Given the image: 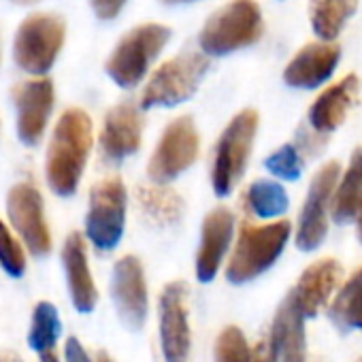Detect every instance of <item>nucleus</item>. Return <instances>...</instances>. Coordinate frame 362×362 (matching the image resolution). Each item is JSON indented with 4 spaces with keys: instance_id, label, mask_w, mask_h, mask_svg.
Returning <instances> with one entry per match:
<instances>
[{
    "instance_id": "1",
    "label": "nucleus",
    "mask_w": 362,
    "mask_h": 362,
    "mask_svg": "<svg viewBox=\"0 0 362 362\" xmlns=\"http://www.w3.org/2000/svg\"><path fill=\"white\" fill-rule=\"evenodd\" d=\"M92 149V119L83 109H66L47 147V184L58 197L75 194Z\"/></svg>"
},
{
    "instance_id": "2",
    "label": "nucleus",
    "mask_w": 362,
    "mask_h": 362,
    "mask_svg": "<svg viewBox=\"0 0 362 362\" xmlns=\"http://www.w3.org/2000/svg\"><path fill=\"white\" fill-rule=\"evenodd\" d=\"M290 235L292 224L288 220H277L262 226L247 220L241 222L239 237L226 267V279L235 286H241L269 271L286 250Z\"/></svg>"
},
{
    "instance_id": "3",
    "label": "nucleus",
    "mask_w": 362,
    "mask_h": 362,
    "mask_svg": "<svg viewBox=\"0 0 362 362\" xmlns=\"http://www.w3.org/2000/svg\"><path fill=\"white\" fill-rule=\"evenodd\" d=\"M262 37V11L256 0H230L203 26L199 43L207 56H226Z\"/></svg>"
},
{
    "instance_id": "4",
    "label": "nucleus",
    "mask_w": 362,
    "mask_h": 362,
    "mask_svg": "<svg viewBox=\"0 0 362 362\" xmlns=\"http://www.w3.org/2000/svg\"><path fill=\"white\" fill-rule=\"evenodd\" d=\"M258 122L260 119L254 109H243L220 134L211 166V186L218 197H228L241 179L254 147Z\"/></svg>"
},
{
    "instance_id": "5",
    "label": "nucleus",
    "mask_w": 362,
    "mask_h": 362,
    "mask_svg": "<svg viewBox=\"0 0 362 362\" xmlns=\"http://www.w3.org/2000/svg\"><path fill=\"white\" fill-rule=\"evenodd\" d=\"M207 69L209 60L199 52H186L166 60L149 77L141 96V109L175 107L186 103L199 90Z\"/></svg>"
},
{
    "instance_id": "6",
    "label": "nucleus",
    "mask_w": 362,
    "mask_h": 362,
    "mask_svg": "<svg viewBox=\"0 0 362 362\" xmlns=\"http://www.w3.org/2000/svg\"><path fill=\"white\" fill-rule=\"evenodd\" d=\"M170 39V30L162 24H143L132 28L115 45L113 54L107 60V73L119 88L139 86L151 62L160 56L164 45Z\"/></svg>"
},
{
    "instance_id": "7",
    "label": "nucleus",
    "mask_w": 362,
    "mask_h": 362,
    "mask_svg": "<svg viewBox=\"0 0 362 362\" xmlns=\"http://www.w3.org/2000/svg\"><path fill=\"white\" fill-rule=\"evenodd\" d=\"M64 35L66 26L58 16L35 13L26 18L20 24L13 43L16 64L30 75H45L64 45Z\"/></svg>"
},
{
    "instance_id": "8",
    "label": "nucleus",
    "mask_w": 362,
    "mask_h": 362,
    "mask_svg": "<svg viewBox=\"0 0 362 362\" xmlns=\"http://www.w3.org/2000/svg\"><path fill=\"white\" fill-rule=\"evenodd\" d=\"M126 186L119 177L100 179L90 190V207L86 216V237L100 252L117 247L126 226Z\"/></svg>"
},
{
    "instance_id": "9",
    "label": "nucleus",
    "mask_w": 362,
    "mask_h": 362,
    "mask_svg": "<svg viewBox=\"0 0 362 362\" xmlns=\"http://www.w3.org/2000/svg\"><path fill=\"white\" fill-rule=\"evenodd\" d=\"M201 141L192 117L181 115L173 119L162 136L158 147L151 153L147 173L153 184H168L184 170H188L199 158Z\"/></svg>"
},
{
    "instance_id": "10",
    "label": "nucleus",
    "mask_w": 362,
    "mask_h": 362,
    "mask_svg": "<svg viewBox=\"0 0 362 362\" xmlns=\"http://www.w3.org/2000/svg\"><path fill=\"white\" fill-rule=\"evenodd\" d=\"M339 162H326L311 179L309 192L296 222V247L300 252L317 250L328 235V209L339 184Z\"/></svg>"
},
{
    "instance_id": "11",
    "label": "nucleus",
    "mask_w": 362,
    "mask_h": 362,
    "mask_svg": "<svg viewBox=\"0 0 362 362\" xmlns=\"http://www.w3.org/2000/svg\"><path fill=\"white\" fill-rule=\"evenodd\" d=\"M160 311V347L164 362H188L192 334L188 320V286L184 281L168 284L158 303Z\"/></svg>"
},
{
    "instance_id": "12",
    "label": "nucleus",
    "mask_w": 362,
    "mask_h": 362,
    "mask_svg": "<svg viewBox=\"0 0 362 362\" xmlns=\"http://www.w3.org/2000/svg\"><path fill=\"white\" fill-rule=\"evenodd\" d=\"M7 216L16 233L22 237L30 254L47 256L52 250V235L43 211V199L30 181L16 184L7 194Z\"/></svg>"
},
{
    "instance_id": "13",
    "label": "nucleus",
    "mask_w": 362,
    "mask_h": 362,
    "mask_svg": "<svg viewBox=\"0 0 362 362\" xmlns=\"http://www.w3.org/2000/svg\"><path fill=\"white\" fill-rule=\"evenodd\" d=\"M111 296L119 320L130 330H141L147 320L149 296L145 284V271L136 256H124L113 267Z\"/></svg>"
},
{
    "instance_id": "14",
    "label": "nucleus",
    "mask_w": 362,
    "mask_h": 362,
    "mask_svg": "<svg viewBox=\"0 0 362 362\" xmlns=\"http://www.w3.org/2000/svg\"><path fill=\"white\" fill-rule=\"evenodd\" d=\"M18 109V134L22 143L37 145L47 128L54 109V83L49 79H30L13 88Z\"/></svg>"
},
{
    "instance_id": "15",
    "label": "nucleus",
    "mask_w": 362,
    "mask_h": 362,
    "mask_svg": "<svg viewBox=\"0 0 362 362\" xmlns=\"http://www.w3.org/2000/svg\"><path fill=\"white\" fill-rule=\"evenodd\" d=\"M235 235V216L226 207H218L203 220L201 245L197 252V277L203 284L216 279Z\"/></svg>"
},
{
    "instance_id": "16",
    "label": "nucleus",
    "mask_w": 362,
    "mask_h": 362,
    "mask_svg": "<svg viewBox=\"0 0 362 362\" xmlns=\"http://www.w3.org/2000/svg\"><path fill=\"white\" fill-rule=\"evenodd\" d=\"M305 320L307 315L303 313L294 294L288 292V296L277 307L271 330L267 334L277 362H307Z\"/></svg>"
},
{
    "instance_id": "17",
    "label": "nucleus",
    "mask_w": 362,
    "mask_h": 362,
    "mask_svg": "<svg viewBox=\"0 0 362 362\" xmlns=\"http://www.w3.org/2000/svg\"><path fill=\"white\" fill-rule=\"evenodd\" d=\"M339 58L341 52L330 41L309 43L298 49V54L288 62L284 71V81L292 88L315 90L332 77Z\"/></svg>"
},
{
    "instance_id": "18",
    "label": "nucleus",
    "mask_w": 362,
    "mask_h": 362,
    "mask_svg": "<svg viewBox=\"0 0 362 362\" xmlns=\"http://www.w3.org/2000/svg\"><path fill=\"white\" fill-rule=\"evenodd\" d=\"M143 136V117L134 103L115 105L103 124L100 130V149L109 160H122L141 147Z\"/></svg>"
},
{
    "instance_id": "19",
    "label": "nucleus",
    "mask_w": 362,
    "mask_h": 362,
    "mask_svg": "<svg viewBox=\"0 0 362 362\" xmlns=\"http://www.w3.org/2000/svg\"><path fill=\"white\" fill-rule=\"evenodd\" d=\"M343 279V267L334 258H322L309 264L290 290L307 317H315L330 300Z\"/></svg>"
},
{
    "instance_id": "20",
    "label": "nucleus",
    "mask_w": 362,
    "mask_h": 362,
    "mask_svg": "<svg viewBox=\"0 0 362 362\" xmlns=\"http://www.w3.org/2000/svg\"><path fill=\"white\" fill-rule=\"evenodd\" d=\"M62 264L71 292L73 307L79 313H92L98 303V290L90 273L86 239L81 233H71L62 247Z\"/></svg>"
},
{
    "instance_id": "21",
    "label": "nucleus",
    "mask_w": 362,
    "mask_h": 362,
    "mask_svg": "<svg viewBox=\"0 0 362 362\" xmlns=\"http://www.w3.org/2000/svg\"><path fill=\"white\" fill-rule=\"evenodd\" d=\"M358 94L360 79L356 75H345L337 83L328 86L309 109V126L320 134L337 130L345 122Z\"/></svg>"
},
{
    "instance_id": "22",
    "label": "nucleus",
    "mask_w": 362,
    "mask_h": 362,
    "mask_svg": "<svg viewBox=\"0 0 362 362\" xmlns=\"http://www.w3.org/2000/svg\"><path fill=\"white\" fill-rule=\"evenodd\" d=\"M362 209V147H356L347 170L343 173L341 181L334 188L330 214L337 224H345L354 218H358Z\"/></svg>"
},
{
    "instance_id": "23",
    "label": "nucleus",
    "mask_w": 362,
    "mask_h": 362,
    "mask_svg": "<svg viewBox=\"0 0 362 362\" xmlns=\"http://www.w3.org/2000/svg\"><path fill=\"white\" fill-rule=\"evenodd\" d=\"M328 317L341 332L362 330V267L354 271L337 292Z\"/></svg>"
},
{
    "instance_id": "24",
    "label": "nucleus",
    "mask_w": 362,
    "mask_h": 362,
    "mask_svg": "<svg viewBox=\"0 0 362 362\" xmlns=\"http://www.w3.org/2000/svg\"><path fill=\"white\" fill-rule=\"evenodd\" d=\"M358 0H311L309 20L313 33L322 41H334L347 20L356 13Z\"/></svg>"
},
{
    "instance_id": "25",
    "label": "nucleus",
    "mask_w": 362,
    "mask_h": 362,
    "mask_svg": "<svg viewBox=\"0 0 362 362\" xmlns=\"http://www.w3.org/2000/svg\"><path fill=\"white\" fill-rule=\"evenodd\" d=\"M288 194L281 184L271 179H258L245 190L243 194V207L254 218L260 220H275L288 211Z\"/></svg>"
},
{
    "instance_id": "26",
    "label": "nucleus",
    "mask_w": 362,
    "mask_h": 362,
    "mask_svg": "<svg viewBox=\"0 0 362 362\" xmlns=\"http://www.w3.org/2000/svg\"><path fill=\"white\" fill-rule=\"evenodd\" d=\"M136 199L143 211L160 224H173L184 216V199L162 184L141 186L136 190Z\"/></svg>"
},
{
    "instance_id": "27",
    "label": "nucleus",
    "mask_w": 362,
    "mask_h": 362,
    "mask_svg": "<svg viewBox=\"0 0 362 362\" xmlns=\"http://www.w3.org/2000/svg\"><path fill=\"white\" fill-rule=\"evenodd\" d=\"M62 334V322H60V315H58V309L43 300L35 307V313H33V324H30V330H28V347L33 351H45V349H54L58 339Z\"/></svg>"
},
{
    "instance_id": "28",
    "label": "nucleus",
    "mask_w": 362,
    "mask_h": 362,
    "mask_svg": "<svg viewBox=\"0 0 362 362\" xmlns=\"http://www.w3.org/2000/svg\"><path fill=\"white\" fill-rule=\"evenodd\" d=\"M216 362H252V347L237 326H226L216 339Z\"/></svg>"
},
{
    "instance_id": "29",
    "label": "nucleus",
    "mask_w": 362,
    "mask_h": 362,
    "mask_svg": "<svg viewBox=\"0 0 362 362\" xmlns=\"http://www.w3.org/2000/svg\"><path fill=\"white\" fill-rule=\"evenodd\" d=\"M0 267L11 277H22L26 273L24 247L3 220H0Z\"/></svg>"
},
{
    "instance_id": "30",
    "label": "nucleus",
    "mask_w": 362,
    "mask_h": 362,
    "mask_svg": "<svg viewBox=\"0 0 362 362\" xmlns=\"http://www.w3.org/2000/svg\"><path fill=\"white\" fill-rule=\"evenodd\" d=\"M264 166H267L269 173H273L279 179L296 181L300 177V173H303V158H300L296 145L286 143L264 160Z\"/></svg>"
},
{
    "instance_id": "31",
    "label": "nucleus",
    "mask_w": 362,
    "mask_h": 362,
    "mask_svg": "<svg viewBox=\"0 0 362 362\" xmlns=\"http://www.w3.org/2000/svg\"><path fill=\"white\" fill-rule=\"evenodd\" d=\"M90 3L100 20H113L126 5V0H90Z\"/></svg>"
},
{
    "instance_id": "32",
    "label": "nucleus",
    "mask_w": 362,
    "mask_h": 362,
    "mask_svg": "<svg viewBox=\"0 0 362 362\" xmlns=\"http://www.w3.org/2000/svg\"><path fill=\"white\" fill-rule=\"evenodd\" d=\"M64 362H92V360L83 349V345L79 343V339L69 337L64 343Z\"/></svg>"
},
{
    "instance_id": "33",
    "label": "nucleus",
    "mask_w": 362,
    "mask_h": 362,
    "mask_svg": "<svg viewBox=\"0 0 362 362\" xmlns=\"http://www.w3.org/2000/svg\"><path fill=\"white\" fill-rule=\"evenodd\" d=\"M252 362H277L269 337L260 339V341L252 347Z\"/></svg>"
},
{
    "instance_id": "34",
    "label": "nucleus",
    "mask_w": 362,
    "mask_h": 362,
    "mask_svg": "<svg viewBox=\"0 0 362 362\" xmlns=\"http://www.w3.org/2000/svg\"><path fill=\"white\" fill-rule=\"evenodd\" d=\"M0 362H24V360L13 349H0Z\"/></svg>"
},
{
    "instance_id": "35",
    "label": "nucleus",
    "mask_w": 362,
    "mask_h": 362,
    "mask_svg": "<svg viewBox=\"0 0 362 362\" xmlns=\"http://www.w3.org/2000/svg\"><path fill=\"white\" fill-rule=\"evenodd\" d=\"M39 358H41V362H60L54 349H45V351H41V354H39Z\"/></svg>"
},
{
    "instance_id": "36",
    "label": "nucleus",
    "mask_w": 362,
    "mask_h": 362,
    "mask_svg": "<svg viewBox=\"0 0 362 362\" xmlns=\"http://www.w3.org/2000/svg\"><path fill=\"white\" fill-rule=\"evenodd\" d=\"M94 362H115V360H113V358H111V356H109L105 349H103V351H98V354H96Z\"/></svg>"
},
{
    "instance_id": "37",
    "label": "nucleus",
    "mask_w": 362,
    "mask_h": 362,
    "mask_svg": "<svg viewBox=\"0 0 362 362\" xmlns=\"http://www.w3.org/2000/svg\"><path fill=\"white\" fill-rule=\"evenodd\" d=\"M358 239H360V243H362V209H360V214H358Z\"/></svg>"
},
{
    "instance_id": "38",
    "label": "nucleus",
    "mask_w": 362,
    "mask_h": 362,
    "mask_svg": "<svg viewBox=\"0 0 362 362\" xmlns=\"http://www.w3.org/2000/svg\"><path fill=\"white\" fill-rule=\"evenodd\" d=\"M18 5H33V3H39V0H16Z\"/></svg>"
},
{
    "instance_id": "39",
    "label": "nucleus",
    "mask_w": 362,
    "mask_h": 362,
    "mask_svg": "<svg viewBox=\"0 0 362 362\" xmlns=\"http://www.w3.org/2000/svg\"><path fill=\"white\" fill-rule=\"evenodd\" d=\"M164 3H190V0H164Z\"/></svg>"
},
{
    "instance_id": "40",
    "label": "nucleus",
    "mask_w": 362,
    "mask_h": 362,
    "mask_svg": "<svg viewBox=\"0 0 362 362\" xmlns=\"http://www.w3.org/2000/svg\"><path fill=\"white\" fill-rule=\"evenodd\" d=\"M307 362H324L322 358H311V360H307Z\"/></svg>"
},
{
    "instance_id": "41",
    "label": "nucleus",
    "mask_w": 362,
    "mask_h": 362,
    "mask_svg": "<svg viewBox=\"0 0 362 362\" xmlns=\"http://www.w3.org/2000/svg\"><path fill=\"white\" fill-rule=\"evenodd\" d=\"M0 62H3V52H0Z\"/></svg>"
},
{
    "instance_id": "42",
    "label": "nucleus",
    "mask_w": 362,
    "mask_h": 362,
    "mask_svg": "<svg viewBox=\"0 0 362 362\" xmlns=\"http://www.w3.org/2000/svg\"><path fill=\"white\" fill-rule=\"evenodd\" d=\"M360 362H362V360H360Z\"/></svg>"
}]
</instances>
